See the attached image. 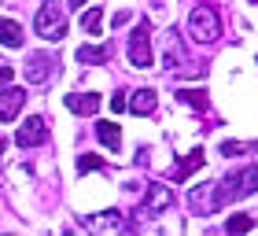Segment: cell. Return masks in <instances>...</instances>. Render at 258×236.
Listing matches in <instances>:
<instances>
[{"label":"cell","instance_id":"obj_1","mask_svg":"<svg viewBox=\"0 0 258 236\" xmlns=\"http://www.w3.org/2000/svg\"><path fill=\"white\" fill-rule=\"evenodd\" d=\"M33 30H37V37L44 41H63L67 37V11L55 4V0H48L41 11H37V19H33Z\"/></svg>","mask_w":258,"mask_h":236},{"label":"cell","instance_id":"obj_2","mask_svg":"<svg viewBox=\"0 0 258 236\" xmlns=\"http://www.w3.org/2000/svg\"><path fill=\"white\" fill-rule=\"evenodd\" d=\"M188 33H192V41L196 44H214L221 37V19H218V11L214 8H196L192 15H188Z\"/></svg>","mask_w":258,"mask_h":236},{"label":"cell","instance_id":"obj_3","mask_svg":"<svg viewBox=\"0 0 258 236\" xmlns=\"http://www.w3.org/2000/svg\"><path fill=\"white\" fill-rule=\"evenodd\" d=\"M251 192H258V166H247V170L232 173L229 181H218L221 207H225V203H232V199H243V196H251Z\"/></svg>","mask_w":258,"mask_h":236},{"label":"cell","instance_id":"obj_4","mask_svg":"<svg viewBox=\"0 0 258 236\" xmlns=\"http://www.w3.org/2000/svg\"><path fill=\"white\" fill-rule=\"evenodd\" d=\"M188 207L196 210V214H218V210H221L218 181H210V185H199V188H192V196H188Z\"/></svg>","mask_w":258,"mask_h":236},{"label":"cell","instance_id":"obj_5","mask_svg":"<svg viewBox=\"0 0 258 236\" xmlns=\"http://www.w3.org/2000/svg\"><path fill=\"white\" fill-rule=\"evenodd\" d=\"M170 203H173L170 185H148L140 210H144V218H159V214H166V210H170Z\"/></svg>","mask_w":258,"mask_h":236},{"label":"cell","instance_id":"obj_6","mask_svg":"<svg viewBox=\"0 0 258 236\" xmlns=\"http://www.w3.org/2000/svg\"><path fill=\"white\" fill-rule=\"evenodd\" d=\"M44 140H48V122H44L41 114L26 118V122L19 126V133H15V144L19 148H37V144H44Z\"/></svg>","mask_w":258,"mask_h":236},{"label":"cell","instance_id":"obj_7","mask_svg":"<svg viewBox=\"0 0 258 236\" xmlns=\"http://www.w3.org/2000/svg\"><path fill=\"white\" fill-rule=\"evenodd\" d=\"M129 63L137 70L151 67V37H148V26H140L133 37H129Z\"/></svg>","mask_w":258,"mask_h":236},{"label":"cell","instance_id":"obj_8","mask_svg":"<svg viewBox=\"0 0 258 236\" xmlns=\"http://www.w3.org/2000/svg\"><path fill=\"white\" fill-rule=\"evenodd\" d=\"M52 74H55V63H52L48 55H30L26 67H22V78L33 81V85H44V81H52Z\"/></svg>","mask_w":258,"mask_h":236},{"label":"cell","instance_id":"obj_9","mask_svg":"<svg viewBox=\"0 0 258 236\" xmlns=\"http://www.w3.org/2000/svg\"><path fill=\"white\" fill-rule=\"evenodd\" d=\"M22 103H26V89H15V85L4 89L0 92V122H15Z\"/></svg>","mask_w":258,"mask_h":236},{"label":"cell","instance_id":"obj_10","mask_svg":"<svg viewBox=\"0 0 258 236\" xmlns=\"http://www.w3.org/2000/svg\"><path fill=\"white\" fill-rule=\"evenodd\" d=\"M85 229H92V232H122V229H133V225H125V218L118 210H103V214H92L85 221Z\"/></svg>","mask_w":258,"mask_h":236},{"label":"cell","instance_id":"obj_11","mask_svg":"<svg viewBox=\"0 0 258 236\" xmlns=\"http://www.w3.org/2000/svg\"><path fill=\"white\" fill-rule=\"evenodd\" d=\"M125 107L133 111V114H155V107H159L155 89H137V92H133V100H125Z\"/></svg>","mask_w":258,"mask_h":236},{"label":"cell","instance_id":"obj_12","mask_svg":"<svg viewBox=\"0 0 258 236\" xmlns=\"http://www.w3.org/2000/svg\"><path fill=\"white\" fill-rule=\"evenodd\" d=\"M100 96L96 92H74V96H67V107L74 111V114H96L100 111Z\"/></svg>","mask_w":258,"mask_h":236},{"label":"cell","instance_id":"obj_13","mask_svg":"<svg viewBox=\"0 0 258 236\" xmlns=\"http://www.w3.org/2000/svg\"><path fill=\"white\" fill-rule=\"evenodd\" d=\"M0 44H4V48H22V26L15 19L0 15Z\"/></svg>","mask_w":258,"mask_h":236},{"label":"cell","instance_id":"obj_14","mask_svg":"<svg viewBox=\"0 0 258 236\" xmlns=\"http://www.w3.org/2000/svg\"><path fill=\"white\" fill-rule=\"evenodd\" d=\"M111 59V44H81L78 48V63H107Z\"/></svg>","mask_w":258,"mask_h":236},{"label":"cell","instance_id":"obj_15","mask_svg":"<svg viewBox=\"0 0 258 236\" xmlns=\"http://www.w3.org/2000/svg\"><path fill=\"white\" fill-rule=\"evenodd\" d=\"M166 67L170 70H181L184 67V48H181V37H177V33H166Z\"/></svg>","mask_w":258,"mask_h":236},{"label":"cell","instance_id":"obj_16","mask_svg":"<svg viewBox=\"0 0 258 236\" xmlns=\"http://www.w3.org/2000/svg\"><path fill=\"white\" fill-rule=\"evenodd\" d=\"M96 137H100V144L111 148V151L122 148V129L114 126V122H100V126H96Z\"/></svg>","mask_w":258,"mask_h":236},{"label":"cell","instance_id":"obj_17","mask_svg":"<svg viewBox=\"0 0 258 236\" xmlns=\"http://www.w3.org/2000/svg\"><path fill=\"white\" fill-rule=\"evenodd\" d=\"M81 30H85V33H92V37H96V33L103 30V8H89L85 15H81Z\"/></svg>","mask_w":258,"mask_h":236},{"label":"cell","instance_id":"obj_18","mask_svg":"<svg viewBox=\"0 0 258 236\" xmlns=\"http://www.w3.org/2000/svg\"><path fill=\"white\" fill-rule=\"evenodd\" d=\"M203 159H207V155H203V148H196V151H188V159H184L181 166L173 170V177H177V181H184V177H188V173H192L196 166H203Z\"/></svg>","mask_w":258,"mask_h":236},{"label":"cell","instance_id":"obj_19","mask_svg":"<svg viewBox=\"0 0 258 236\" xmlns=\"http://www.w3.org/2000/svg\"><path fill=\"white\" fill-rule=\"evenodd\" d=\"M251 229H254V218L251 214H232L225 221V232H251Z\"/></svg>","mask_w":258,"mask_h":236},{"label":"cell","instance_id":"obj_20","mask_svg":"<svg viewBox=\"0 0 258 236\" xmlns=\"http://www.w3.org/2000/svg\"><path fill=\"white\" fill-rule=\"evenodd\" d=\"M177 96H181V103H188V107H199V111L207 107V92L203 89H181Z\"/></svg>","mask_w":258,"mask_h":236},{"label":"cell","instance_id":"obj_21","mask_svg":"<svg viewBox=\"0 0 258 236\" xmlns=\"http://www.w3.org/2000/svg\"><path fill=\"white\" fill-rule=\"evenodd\" d=\"M92 170H103V159L100 155H78V173H92Z\"/></svg>","mask_w":258,"mask_h":236},{"label":"cell","instance_id":"obj_22","mask_svg":"<svg viewBox=\"0 0 258 236\" xmlns=\"http://www.w3.org/2000/svg\"><path fill=\"white\" fill-rule=\"evenodd\" d=\"M11 78H15V70H11V67H0V89L11 85Z\"/></svg>","mask_w":258,"mask_h":236},{"label":"cell","instance_id":"obj_23","mask_svg":"<svg viewBox=\"0 0 258 236\" xmlns=\"http://www.w3.org/2000/svg\"><path fill=\"white\" fill-rule=\"evenodd\" d=\"M129 19H133V15H129V11H118V15H114V19H111V26H125V22H129Z\"/></svg>","mask_w":258,"mask_h":236},{"label":"cell","instance_id":"obj_24","mask_svg":"<svg viewBox=\"0 0 258 236\" xmlns=\"http://www.w3.org/2000/svg\"><path fill=\"white\" fill-rule=\"evenodd\" d=\"M111 111H114V114L125 111V96H111Z\"/></svg>","mask_w":258,"mask_h":236},{"label":"cell","instance_id":"obj_25","mask_svg":"<svg viewBox=\"0 0 258 236\" xmlns=\"http://www.w3.org/2000/svg\"><path fill=\"white\" fill-rule=\"evenodd\" d=\"M0 151H4V144H0Z\"/></svg>","mask_w":258,"mask_h":236}]
</instances>
